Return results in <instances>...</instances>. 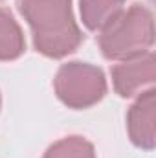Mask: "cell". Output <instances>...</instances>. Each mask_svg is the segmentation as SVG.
Segmentation results:
<instances>
[{"mask_svg": "<svg viewBox=\"0 0 156 158\" xmlns=\"http://www.w3.org/2000/svg\"><path fill=\"white\" fill-rule=\"evenodd\" d=\"M18 6L40 53L63 57L81 44L83 35L72 13V0H18Z\"/></svg>", "mask_w": 156, "mask_h": 158, "instance_id": "cell-1", "label": "cell"}, {"mask_svg": "<svg viewBox=\"0 0 156 158\" xmlns=\"http://www.w3.org/2000/svg\"><path fill=\"white\" fill-rule=\"evenodd\" d=\"M154 40L153 15L140 4L117 11L103 26L99 46L109 59H130L149 50Z\"/></svg>", "mask_w": 156, "mask_h": 158, "instance_id": "cell-2", "label": "cell"}, {"mask_svg": "<svg viewBox=\"0 0 156 158\" xmlns=\"http://www.w3.org/2000/svg\"><path fill=\"white\" fill-rule=\"evenodd\" d=\"M55 90L68 107L86 109L105 96L107 81L103 72L92 64L68 63L57 72Z\"/></svg>", "mask_w": 156, "mask_h": 158, "instance_id": "cell-3", "label": "cell"}, {"mask_svg": "<svg viewBox=\"0 0 156 158\" xmlns=\"http://www.w3.org/2000/svg\"><path fill=\"white\" fill-rule=\"evenodd\" d=\"M112 79L117 94L123 98L132 96L142 86L153 83L154 79V55L145 52L142 55L130 57L125 63L117 64L112 70Z\"/></svg>", "mask_w": 156, "mask_h": 158, "instance_id": "cell-4", "label": "cell"}, {"mask_svg": "<svg viewBox=\"0 0 156 158\" xmlns=\"http://www.w3.org/2000/svg\"><path fill=\"white\" fill-rule=\"evenodd\" d=\"M154 90H147L129 112V134L136 145L145 149L154 145Z\"/></svg>", "mask_w": 156, "mask_h": 158, "instance_id": "cell-5", "label": "cell"}, {"mask_svg": "<svg viewBox=\"0 0 156 158\" xmlns=\"http://www.w3.org/2000/svg\"><path fill=\"white\" fill-rule=\"evenodd\" d=\"M24 50V37L9 11L0 9V59H15Z\"/></svg>", "mask_w": 156, "mask_h": 158, "instance_id": "cell-6", "label": "cell"}, {"mask_svg": "<svg viewBox=\"0 0 156 158\" xmlns=\"http://www.w3.org/2000/svg\"><path fill=\"white\" fill-rule=\"evenodd\" d=\"M125 0H81L83 22L90 30L101 28L112 15H116Z\"/></svg>", "mask_w": 156, "mask_h": 158, "instance_id": "cell-7", "label": "cell"}, {"mask_svg": "<svg viewBox=\"0 0 156 158\" xmlns=\"http://www.w3.org/2000/svg\"><path fill=\"white\" fill-rule=\"evenodd\" d=\"M44 158H96L94 147L79 136H70L48 149Z\"/></svg>", "mask_w": 156, "mask_h": 158, "instance_id": "cell-8", "label": "cell"}]
</instances>
